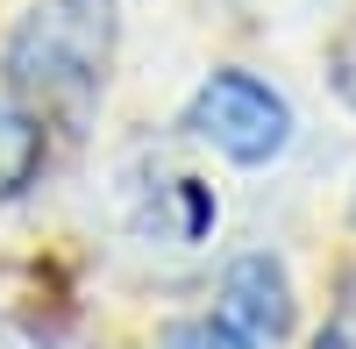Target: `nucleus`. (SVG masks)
Returning a JSON list of instances; mask_svg holds the SVG:
<instances>
[{"mask_svg": "<svg viewBox=\"0 0 356 349\" xmlns=\"http://www.w3.org/2000/svg\"><path fill=\"white\" fill-rule=\"evenodd\" d=\"M114 57V0H36L8 36V86L36 114L79 129Z\"/></svg>", "mask_w": 356, "mask_h": 349, "instance_id": "f257e3e1", "label": "nucleus"}, {"mask_svg": "<svg viewBox=\"0 0 356 349\" xmlns=\"http://www.w3.org/2000/svg\"><path fill=\"white\" fill-rule=\"evenodd\" d=\"M186 129L200 143H214L228 164H278L292 150V107L278 86H264L250 72H214L186 107Z\"/></svg>", "mask_w": 356, "mask_h": 349, "instance_id": "f03ea898", "label": "nucleus"}, {"mask_svg": "<svg viewBox=\"0 0 356 349\" xmlns=\"http://www.w3.org/2000/svg\"><path fill=\"white\" fill-rule=\"evenodd\" d=\"M221 314L250 342H285L292 335V285L278 271V257H264V250L235 257L228 278H221Z\"/></svg>", "mask_w": 356, "mask_h": 349, "instance_id": "7ed1b4c3", "label": "nucleus"}, {"mask_svg": "<svg viewBox=\"0 0 356 349\" xmlns=\"http://www.w3.org/2000/svg\"><path fill=\"white\" fill-rule=\"evenodd\" d=\"M43 171V122L15 100H0V200H22Z\"/></svg>", "mask_w": 356, "mask_h": 349, "instance_id": "20e7f679", "label": "nucleus"}, {"mask_svg": "<svg viewBox=\"0 0 356 349\" xmlns=\"http://www.w3.org/2000/svg\"><path fill=\"white\" fill-rule=\"evenodd\" d=\"M164 349H264V342H250L221 314V321H178V328H164Z\"/></svg>", "mask_w": 356, "mask_h": 349, "instance_id": "39448f33", "label": "nucleus"}, {"mask_svg": "<svg viewBox=\"0 0 356 349\" xmlns=\"http://www.w3.org/2000/svg\"><path fill=\"white\" fill-rule=\"evenodd\" d=\"M335 86H342V100L356 107V43H342V50H335Z\"/></svg>", "mask_w": 356, "mask_h": 349, "instance_id": "423d86ee", "label": "nucleus"}, {"mask_svg": "<svg viewBox=\"0 0 356 349\" xmlns=\"http://www.w3.org/2000/svg\"><path fill=\"white\" fill-rule=\"evenodd\" d=\"M349 221H356V200H349Z\"/></svg>", "mask_w": 356, "mask_h": 349, "instance_id": "0eeeda50", "label": "nucleus"}]
</instances>
